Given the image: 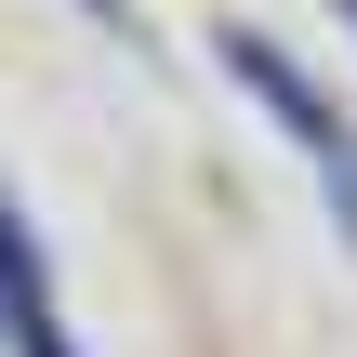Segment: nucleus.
Returning a JSON list of instances; mask_svg holds the SVG:
<instances>
[{"label": "nucleus", "instance_id": "f257e3e1", "mask_svg": "<svg viewBox=\"0 0 357 357\" xmlns=\"http://www.w3.org/2000/svg\"><path fill=\"white\" fill-rule=\"evenodd\" d=\"M225 66H238V79H252V93H265V106H278V119H291V132H305V146H318V159H331V146H344V119H331V106H318V79H305V66H291V53H278V40H252V26H238V40H225Z\"/></svg>", "mask_w": 357, "mask_h": 357}, {"label": "nucleus", "instance_id": "f03ea898", "mask_svg": "<svg viewBox=\"0 0 357 357\" xmlns=\"http://www.w3.org/2000/svg\"><path fill=\"white\" fill-rule=\"evenodd\" d=\"M26 305H40V238L0 212V318H26Z\"/></svg>", "mask_w": 357, "mask_h": 357}, {"label": "nucleus", "instance_id": "7ed1b4c3", "mask_svg": "<svg viewBox=\"0 0 357 357\" xmlns=\"http://www.w3.org/2000/svg\"><path fill=\"white\" fill-rule=\"evenodd\" d=\"M0 331H26V357H66V331H53V305H26V318H0Z\"/></svg>", "mask_w": 357, "mask_h": 357}]
</instances>
